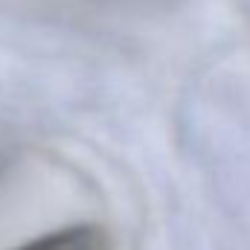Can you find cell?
Returning <instances> with one entry per match:
<instances>
[{"label": "cell", "instance_id": "obj_1", "mask_svg": "<svg viewBox=\"0 0 250 250\" xmlns=\"http://www.w3.org/2000/svg\"><path fill=\"white\" fill-rule=\"evenodd\" d=\"M15 250H111V239L96 224H76V227L47 233Z\"/></svg>", "mask_w": 250, "mask_h": 250}]
</instances>
